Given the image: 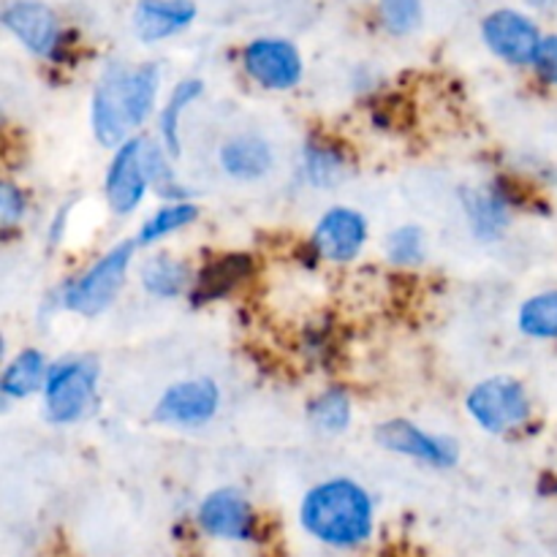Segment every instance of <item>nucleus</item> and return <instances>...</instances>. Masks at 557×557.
Here are the masks:
<instances>
[{
    "instance_id": "obj_1",
    "label": "nucleus",
    "mask_w": 557,
    "mask_h": 557,
    "mask_svg": "<svg viewBox=\"0 0 557 557\" xmlns=\"http://www.w3.org/2000/svg\"><path fill=\"white\" fill-rule=\"evenodd\" d=\"M299 528L330 549L364 547L375 533L373 498L351 479H326L305 493Z\"/></svg>"
},
{
    "instance_id": "obj_2",
    "label": "nucleus",
    "mask_w": 557,
    "mask_h": 557,
    "mask_svg": "<svg viewBox=\"0 0 557 557\" xmlns=\"http://www.w3.org/2000/svg\"><path fill=\"white\" fill-rule=\"evenodd\" d=\"M134 243H120L101 256L96 264L87 267L79 277L63 288V308L76 315H101L123 292L128 277Z\"/></svg>"
},
{
    "instance_id": "obj_3",
    "label": "nucleus",
    "mask_w": 557,
    "mask_h": 557,
    "mask_svg": "<svg viewBox=\"0 0 557 557\" xmlns=\"http://www.w3.org/2000/svg\"><path fill=\"white\" fill-rule=\"evenodd\" d=\"M468 413L482 430L493 435L511 433L531 419V397L517 379L493 375L479 381L466 400Z\"/></svg>"
},
{
    "instance_id": "obj_4",
    "label": "nucleus",
    "mask_w": 557,
    "mask_h": 557,
    "mask_svg": "<svg viewBox=\"0 0 557 557\" xmlns=\"http://www.w3.org/2000/svg\"><path fill=\"white\" fill-rule=\"evenodd\" d=\"M98 392V364L63 359L52 364L44 384V411L54 424H74L92 408Z\"/></svg>"
},
{
    "instance_id": "obj_5",
    "label": "nucleus",
    "mask_w": 557,
    "mask_h": 557,
    "mask_svg": "<svg viewBox=\"0 0 557 557\" xmlns=\"http://www.w3.org/2000/svg\"><path fill=\"white\" fill-rule=\"evenodd\" d=\"M145 141L147 139H141V136H131L125 145L114 150L112 161L107 166L103 196H107V205L112 207L114 215L120 218L139 210V205L147 196V188H150L145 163Z\"/></svg>"
},
{
    "instance_id": "obj_6",
    "label": "nucleus",
    "mask_w": 557,
    "mask_h": 557,
    "mask_svg": "<svg viewBox=\"0 0 557 557\" xmlns=\"http://www.w3.org/2000/svg\"><path fill=\"white\" fill-rule=\"evenodd\" d=\"M201 533L215 542L245 544L256 539V515L250 500L239 490H212L196 511Z\"/></svg>"
},
{
    "instance_id": "obj_7",
    "label": "nucleus",
    "mask_w": 557,
    "mask_h": 557,
    "mask_svg": "<svg viewBox=\"0 0 557 557\" xmlns=\"http://www.w3.org/2000/svg\"><path fill=\"white\" fill-rule=\"evenodd\" d=\"M221 406V389L210 379H188L172 384L156 406V422L169 428H201Z\"/></svg>"
},
{
    "instance_id": "obj_8",
    "label": "nucleus",
    "mask_w": 557,
    "mask_h": 557,
    "mask_svg": "<svg viewBox=\"0 0 557 557\" xmlns=\"http://www.w3.org/2000/svg\"><path fill=\"white\" fill-rule=\"evenodd\" d=\"M379 444L392 455L408 457V460L424 462L430 468H451L460 457V446L446 435H433L419 424L406 422V419H392L384 422L375 433Z\"/></svg>"
},
{
    "instance_id": "obj_9",
    "label": "nucleus",
    "mask_w": 557,
    "mask_h": 557,
    "mask_svg": "<svg viewBox=\"0 0 557 557\" xmlns=\"http://www.w3.org/2000/svg\"><path fill=\"white\" fill-rule=\"evenodd\" d=\"M245 71L267 90H292L302 79V58L283 38H256L243 52Z\"/></svg>"
},
{
    "instance_id": "obj_10",
    "label": "nucleus",
    "mask_w": 557,
    "mask_h": 557,
    "mask_svg": "<svg viewBox=\"0 0 557 557\" xmlns=\"http://www.w3.org/2000/svg\"><path fill=\"white\" fill-rule=\"evenodd\" d=\"M368 243V221L351 207H332L313 228L315 253L332 264H348L362 253Z\"/></svg>"
},
{
    "instance_id": "obj_11",
    "label": "nucleus",
    "mask_w": 557,
    "mask_h": 557,
    "mask_svg": "<svg viewBox=\"0 0 557 557\" xmlns=\"http://www.w3.org/2000/svg\"><path fill=\"white\" fill-rule=\"evenodd\" d=\"M482 33L487 47L511 65L536 63V54L544 41L536 22L520 11H495L484 20Z\"/></svg>"
},
{
    "instance_id": "obj_12",
    "label": "nucleus",
    "mask_w": 557,
    "mask_h": 557,
    "mask_svg": "<svg viewBox=\"0 0 557 557\" xmlns=\"http://www.w3.org/2000/svg\"><path fill=\"white\" fill-rule=\"evenodd\" d=\"M123 74L125 65L112 63L103 71V76L96 85V92H92V134H96L98 145L107 147V150H114V147L128 141L131 125L123 107Z\"/></svg>"
},
{
    "instance_id": "obj_13",
    "label": "nucleus",
    "mask_w": 557,
    "mask_h": 557,
    "mask_svg": "<svg viewBox=\"0 0 557 557\" xmlns=\"http://www.w3.org/2000/svg\"><path fill=\"white\" fill-rule=\"evenodd\" d=\"M3 25L30 49L33 54L52 58L60 47V25L47 5L36 0H14L3 9Z\"/></svg>"
},
{
    "instance_id": "obj_14",
    "label": "nucleus",
    "mask_w": 557,
    "mask_h": 557,
    "mask_svg": "<svg viewBox=\"0 0 557 557\" xmlns=\"http://www.w3.org/2000/svg\"><path fill=\"white\" fill-rule=\"evenodd\" d=\"M221 169L232 180L239 183H250V180H259L275 166V156H272L270 141L261 139L256 134H239L232 136L226 145L221 147Z\"/></svg>"
},
{
    "instance_id": "obj_15",
    "label": "nucleus",
    "mask_w": 557,
    "mask_h": 557,
    "mask_svg": "<svg viewBox=\"0 0 557 557\" xmlns=\"http://www.w3.org/2000/svg\"><path fill=\"white\" fill-rule=\"evenodd\" d=\"M196 20V5L190 0H141L134 14L136 36L152 44L174 36Z\"/></svg>"
},
{
    "instance_id": "obj_16",
    "label": "nucleus",
    "mask_w": 557,
    "mask_h": 557,
    "mask_svg": "<svg viewBox=\"0 0 557 557\" xmlns=\"http://www.w3.org/2000/svg\"><path fill=\"white\" fill-rule=\"evenodd\" d=\"M158 87H161V71L156 63H141L136 69H125L123 74V107L131 128H139L150 120L156 109Z\"/></svg>"
},
{
    "instance_id": "obj_17",
    "label": "nucleus",
    "mask_w": 557,
    "mask_h": 557,
    "mask_svg": "<svg viewBox=\"0 0 557 557\" xmlns=\"http://www.w3.org/2000/svg\"><path fill=\"white\" fill-rule=\"evenodd\" d=\"M47 375V357H44L41 351H36V348H25V351H20L9 364H5L3 379H0V392H3L9 400H25V397L44 389Z\"/></svg>"
},
{
    "instance_id": "obj_18",
    "label": "nucleus",
    "mask_w": 557,
    "mask_h": 557,
    "mask_svg": "<svg viewBox=\"0 0 557 557\" xmlns=\"http://www.w3.org/2000/svg\"><path fill=\"white\" fill-rule=\"evenodd\" d=\"M139 281H141V288H145L150 297L174 299L190 286V270L185 261L174 259V256H166V253H158L141 264Z\"/></svg>"
},
{
    "instance_id": "obj_19",
    "label": "nucleus",
    "mask_w": 557,
    "mask_h": 557,
    "mask_svg": "<svg viewBox=\"0 0 557 557\" xmlns=\"http://www.w3.org/2000/svg\"><path fill=\"white\" fill-rule=\"evenodd\" d=\"M201 92H205V82L201 79L177 82L172 96H169L166 107L161 109V128H158V134H161V145L166 147V152L172 158H177L180 147H183V141H180V123H183V114L188 112L190 103L199 101Z\"/></svg>"
},
{
    "instance_id": "obj_20",
    "label": "nucleus",
    "mask_w": 557,
    "mask_h": 557,
    "mask_svg": "<svg viewBox=\"0 0 557 557\" xmlns=\"http://www.w3.org/2000/svg\"><path fill=\"white\" fill-rule=\"evenodd\" d=\"M462 201H466L468 221H471L476 237L495 239L509 226V207H506L504 196L495 190H471Z\"/></svg>"
},
{
    "instance_id": "obj_21",
    "label": "nucleus",
    "mask_w": 557,
    "mask_h": 557,
    "mask_svg": "<svg viewBox=\"0 0 557 557\" xmlns=\"http://www.w3.org/2000/svg\"><path fill=\"white\" fill-rule=\"evenodd\" d=\"M517 326L533 341H557V288L528 297L517 310Z\"/></svg>"
},
{
    "instance_id": "obj_22",
    "label": "nucleus",
    "mask_w": 557,
    "mask_h": 557,
    "mask_svg": "<svg viewBox=\"0 0 557 557\" xmlns=\"http://www.w3.org/2000/svg\"><path fill=\"white\" fill-rule=\"evenodd\" d=\"M310 424H313L319 433L326 435H341L343 430L351 424V397L341 386H332L324 389L308 408Z\"/></svg>"
},
{
    "instance_id": "obj_23",
    "label": "nucleus",
    "mask_w": 557,
    "mask_h": 557,
    "mask_svg": "<svg viewBox=\"0 0 557 557\" xmlns=\"http://www.w3.org/2000/svg\"><path fill=\"white\" fill-rule=\"evenodd\" d=\"M250 272V261L248 256H223V259L212 261L205 272L196 281V292H194V302L196 299H215L223 297L239 277H245Z\"/></svg>"
},
{
    "instance_id": "obj_24",
    "label": "nucleus",
    "mask_w": 557,
    "mask_h": 557,
    "mask_svg": "<svg viewBox=\"0 0 557 557\" xmlns=\"http://www.w3.org/2000/svg\"><path fill=\"white\" fill-rule=\"evenodd\" d=\"M196 218H199V207L190 205V201H172V205L161 207V210L152 212V215L141 223L139 239H136V243L139 245L158 243V239L169 237V234L188 228Z\"/></svg>"
},
{
    "instance_id": "obj_25",
    "label": "nucleus",
    "mask_w": 557,
    "mask_h": 557,
    "mask_svg": "<svg viewBox=\"0 0 557 557\" xmlns=\"http://www.w3.org/2000/svg\"><path fill=\"white\" fill-rule=\"evenodd\" d=\"M305 177L315 188H332L346 177V158L330 145H308L302 152Z\"/></svg>"
},
{
    "instance_id": "obj_26",
    "label": "nucleus",
    "mask_w": 557,
    "mask_h": 557,
    "mask_svg": "<svg viewBox=\"0 0 557 557\" xmlns=\"http://www.w3.org/2000/svg\"><path fill=\"white\" fill-rule=\"evenodd\" d=\"M386 259L397 267H417L428 256V237L419 226H400L386 234Z\"/></svg>"
},
{
    "instance_id": "obj_27",
    "label": "nucleus",
    "mask_w": 557,
    "mask_h": 557,
    "mask_svg": "<svg viewBox=\"0 0 557 557\" xmlns=\"http://www.w3.org/2000/svg\"><path fill=\"white\" fill-rule=\"evenodd\" d=\"M145 163L147 177H150V185L158 190V196H166V199L185 196L183 185L177 183L172 172V156H169L161 141H145Z\"/></svg>"
},
{
    "instance_id": "obj_28",
    "label": "nucleus",
    "mask_w": 557,
    "mask_h": 557,
    "mask_svg": "<svg viewBox=\"0 0 557 557\" xmlns=\"http://www.w3.org/2000/svg\"><path fill=\"white\" fill-rule=\"evenodd\" d=\"M381 20L389 33L406 36L422 22V0H381Z\"/></svg>"
},
{
    "instance_id": "obj_29",
    "label": "nucleus",
    "mask_w": 557,
    "mask_h": 557,
    "mask_svg": "<svg viewBox=\"0 0 557 557\" xmlns=\"http://www.w3.org/2000/svg\"><path fill=\"white\" fill-rule=\"evenodd\" d=\"M25 212H27V199L14 183H3L0 185V223L3 228L11 226H20L25 221Z\"/></svg>"
},
{
    "instance_id": "obj_30",
    "label": "nucleus",
    "mask_w": 557,
    "mask_h": 557,
    "mask_svg": "<svg viewBox=\"0 0 557 557\" xmlns=\"http://www.w3.org/2000/svg\"><path fill=\"white\" fill-rule=\"evenodd\" d=\"M539 74L549 82V85H557V36H547L542 41V49L536 54Z\"/></svg>"
},
{
    "instance_id": "obj_31",
    "label": "nucleus",
    "mask_w": 557,
    "mask_h": 557,
    "mask_svg": "<svg viewBox=\"0 0 557 557\" xmlns=\"http://www.w3.org/2000/svg\"><path fill=\"white\" fill-rule=\"evenodd\" d=\"M533 5H539V9H547V5H553L555 0H531Z\"/></svg>"
}]
</instances>
